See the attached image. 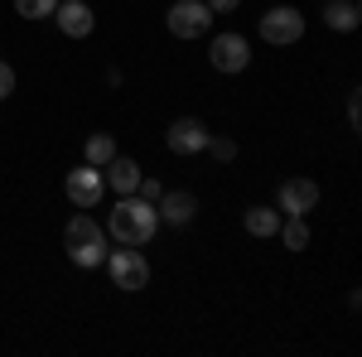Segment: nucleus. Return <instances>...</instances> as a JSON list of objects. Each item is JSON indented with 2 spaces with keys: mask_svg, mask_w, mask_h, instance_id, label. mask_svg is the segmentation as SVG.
Listing matches in <instances>:
<instances>
[{
  "mask_svg": "<svg viewBox=\"0 0 362 357\" xmlns=\"http://www.w3.org/2000/svg\"><path fill=\"white\" fill-rule=\"evenodd\" d=\"M155 227H160L155 203H145L136 193H121V203H116L112 218H107V232H112L121 247H145V242L155 237Z\"/></svg>",
  "mask_w": 362,
  "mask_h": 357,
  "instance_id": "f257e3e1",
  "label": "nucleus"
},
{
  "mask_svg": "<svg viewBox=\"0 0 362 357\" xmlns=\"http://www.w3.org/2000/svg\"><path fill=\"white\" fill-rule=\"evenodd\" d=\"M68 256L78 261V266H102L107 261V237H102V222H92L87 213H78V218L68 222Z\"/></svg>",
  "mask_w": 362,
  "mask_h": 357,
  "instance_id": "f03ea898",
  "label": "nucleus"
},
{
  "mask_svg": "<svg viewBox=\"0 0 362 357\" xmlns=\"http://www.w3.org/2000/svg\"><path fill=\"white\" fill-rule=\"evenodd\" d=\"M165 25H169L174 39H198V34H208V25H213V10L203 0H179V5H169Z\"/></svg>",
  "mask_w": 362,
  "mask_h": 357,
  "instance_id": "7ed1b4c3",
  "label": "nucleus"
},
{
  "mask_svg": "<svg viewBox=\"0 0 362 357\" xmlns=\"http://www.w3.org/2000/svg\"><path fill=\"white\" fill-rule=\"evenodd\" d=\"M300 34H305V15H300L295 5H276V10H266V15H261V39H266V44H276V49L295 44Z\"/></svg>",
  "mask_w": 362,
  "mask_h": 357,
  "instance_id": "20e7f679",
  "label": "nucleus"
},
{
  "mask_svg": "<svg viewBox=\"0 0 362 357\" xmlns=\"http://www.w3.org/2000/svg\"><path fill=\"white\" fill-rule=\"evenodd\" d=\"M107 271H112V285L116 290H145L150 285V266L136 247H121L107 256Z\"/></svg>",
  "mask_w": 362,
  "mask_h": 357,
  "instance_id": "39448f33",
  "label": "nucleus"
},
{
  "mask_svg": "<svg viewBox=\"0 0 362 357\" xmlns=\"http://www.w3.org/2000/svg\"><path fill=\"white\" fill-rule=\"evenodd\" d=\"M63 193L73 198V208H97V203H102V169L97 165L73 169V174L63 179Z\"/></svg>",
  "mask_w": 362,
  "mask_h": 357,
  "instance_id": "423d86ee",
  "label": "nucleus"
},
{
  "mask_svg": "<svg viewBox=\"0 0 362 357\" xmlns=\"http://www.w3.org/2000/svg\"><path fill=\"white\" fill-rule=\"evenodd\" d=\"M208 58H213L218 73H242V68L251 63V44L242 39V34H218L213 49H208Z\"/></svg>",
  "mask_w": 362,
  "mask_h": 357,
  "instance_id": "0eeeda50",
  "label": "nucleus"
},
{
  "mask_svg": "<svg viewBox=\"0 0 362 357\" xmlns=\"http://www.w3.org/2000/svg\"><path fill=\"white\" fill-rule=\"evenodd\" d=\"M165 140H169V150H174V155H198V150L208 145V126H203L198 116H179V121L169 126Z\"/></svg>",
  "mask_w": 362,
  "mask_h": 357,
  "instance_id": "6e6552de",
  "label": "nucleus"
},
{
  "mask_svg": "<svg viewBox=\"0 0 362 357\" xmlns=\"http://www.w3.org/2000/svg\"><path fill=\"white\" fill-rule=\"evenodd\" d=\"M54 20H58V29L68 34V39H87L92 34V5L87 0H58V10H54Z\"/></svg>",
  "mask_w": 362,
  "mask_h": 357,
  "instance_id": "1a4fd4ad",
  "label": "nucleus"
},
{
  "mask_svg": "<svg viewBox=\"0 0 362 357\" xmlns=\"http://www.w3.org/2000/svg\"><path fill=\"white\" fill-rule=\"evenodd\" d=\"M314 203H319V184H314V179H285V184H280V208H285L290 218H305Z\"/></svg>",
  "mask_w": 362,
  "mask_h": 357,
  "instance_id": "9d476101",
  "label": "nucleus"
},
{
  "mask_svg": "<svg viewBox=\"0 0 362 357\" xmlns=\"http://www.w3.org/2000/svg\"><path fill=\"white\" fill-rule=\"evenodd\" d=\"M155 213H160L165 222H174V227H179V222H189V218L198 213V198H194V193H160Z\"/></svg>",
  "mask_w": 362,
  "mask_h": 357,
  "instance_id": "9b49d317",
  "label": "nucleus"
},
{
  "mask_svg": "<svg viewBox=\"0 0 362 357\" xmlns=\"http://www.w3.org/2000/svg\"><path fill=\"white\" fill-rule=\"evenodd\" d=\"M107 184H112L116 193H136L140 165H136V160H126V155H112V160H107Z\"/></svg>",
  "mask_w": 362,
  "mask_h": 357,
  "instance_id": "f8f14e48",
  "label": "nucleus"
},
{
  "mask_svg": "<svg viewBox=\"0 0 362 357\" xmlns=\"http://www.w3.org/2000/svg\"><path fill=\"white\" fill-rule=\"evenodd\" d=\"M358 20H362L358 0H329L324 5V25L329 29H358Z\"/></svg>",
  "mask_w": 362,
  "mask_h": 357,
  "instance_id": "ddd939ff",
  "label": "nucleus"
},
{
  "mask_svg": "<svg viewBox=\"0 0 362 357\" xmlns=\"http://www.w3.org/2000/svg\"><path fill=\"white\" fill-rule=\"evenodd\" d=\"M247 232L251 237H276V227H280V218H276V208H247Z\"/></svg>",
  "mask_w": 362,
  "mask_h": 357,
  "instance_id": "4468645a",
  "label": "nucleus"
},
{
  "mask_svg": "<svg viewBox=\"0 0 362 357\" xmlns=\"http://www.w3.org/2000/svg\"><path fill=\"white\" fill-rule=\"evenodd\" d=\"M83 155H87V165L107 169V160H112V155H116V140L107 136V131H102V136H92V140H87V150H83Z\"/></svg>",
  "mask_w": 362,
  "mask_h": 357,
  "instance_id": "2eb2a0df",
  "label": "nucleus"
},
{
  "mask_svg": "<svg viewBox=\"0 0 362 357\" xmlns=\"http://www.w3.org/2000/svg\"><path fill=\"white\" fill-rule=\"evenodd\" d=\"M276 232H280V242H285L290 251H305V247H309V227H305V218H290L285 227H276Z\"/></svg>",
  "mask_w": 362,
  "mask_h": 357,
  "instance_id": "dca6fc26",
  "label": "nucleus"
},
{
  "mask_svg": "<svg viewBox=\"0 0 362 357\" xmlns=\"http://www.w3.org/2000/svg\"><path fill=\"white\" fill-rule=\"evenodd\" d=\"M15 10H20L25 20H49L58 10V0H15Z\"/></svg>",
  "mask_w": 362,
  "mask_h": 357,
  "instance_id": "f3484780",
  "label": "nucleus"
},
{
  "mask_svg": "<svg viewBox=\"0 0 362 357\" xmlns=\"http://www.w3.org/2000/svg\"><path fill=\"white\" fill-rule=\"evenodd\" d=\"M203 150H213V155H218V160H232V155H237V145H232V140H213V136H208V145H203Z\"/></svg>",
  "mask_w": 362,
  "mask_h": 357,
  "instance_id": "a211bd4d",
  "label": "nucleus"
},
{
  "mask_svg": "<svg viewBox=\"0 0 362 357\" xmlns=\"http://www.w3.org/2000/svg\"><path fill=\"white\" fill-rule=\"evenodd\" d=\"M10 92H15V68H10V63H0V102H5Z\"/></svg>",
  "mask_w": 362,
  "mask_h": 357,
  "instance_id": "6ab92c4d",
  "label": "nucleus"
},
{
  "mask_svg": "<svg viewBox=\"0 0 362 357\" xmlns=\"http://www.w3.org/2000/svg\"><path fill=\"white\" fill-rule=\"evenodd\" d=\"M348 126H353V131H358V126H362V102H358V92L348 97Z\"/></svg>",
  "mask_w": 362,
  "mask_h": 357,
  "instance_id": "aec40b11",
  "label": "nucleus"
},
{
  "mask_svg": "<svg viewBox=\"0 0 362 357\" xmlns=\"http://www.w3.org/2000/svg\"><path fill=\"white\" fill-rule=\"evenodd\" d=\"M203 5H208V10H213V15H227V10H237V5H242V0H203Z\"/></svg>",
  "mask_w": 362,
  "mask_h": 357,
  "instance_id": "412c9836",
  "label": "nucleus"
}]
</instances>
